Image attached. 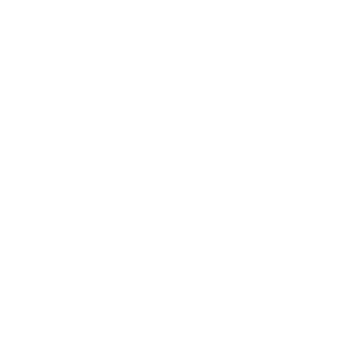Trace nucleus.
I'll return each mask as SVG.
<instances>
[]
</instances>
